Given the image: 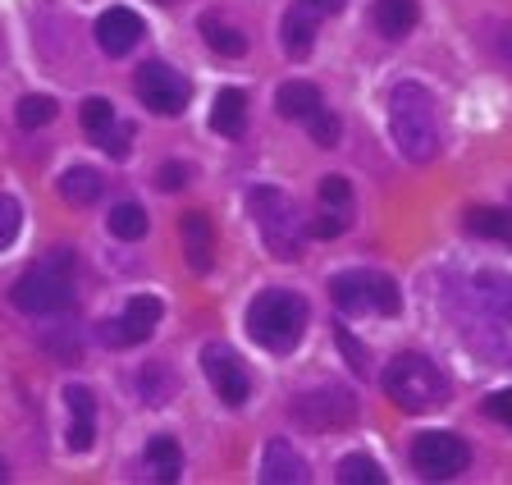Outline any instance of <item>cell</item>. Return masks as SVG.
Segmentation results:
<instances>
[{
	"mask_svg": "<svg viewBox=\"0 0 512 485\" xmlns=\"http://www.w3.org/2000/svg\"><path fill=\"white\" fill-rule=\"evenodd\" d=\"M64 403H69V453H87L96 444V399L87 385H69L64 389Z\"/></svg>",
	"mask_w": 512,
	"mask_h": 485,
	"instance_id": "5bb4252c",
	"label": "cell"
},
{
	"mask_svg": "<svg viewBox=\"0 0 512 485\" xmlns=\"http://www.w3.org/2000/svg\"><path fill=\"white\" fill-rule=\"evenodd\" d=\"M128 138H133V129H128V124H119V119H115V124H110L106 133H96V147H106L110 156H115V161H119V156H128Z\"/></svg>",
	"mask_w": 512,
	"mask_h": 485,
	"instance_id": "d6a6232c",
	"label": "cell"
},
{
	"mask_svg": "<svg viewBox=\"0 0 512 485\" xmlns=\"http://www.w3.org/2000/svg\"><path fill=\"white\" fill-rule=\"evenodd\" d=\"M160 316H165L160 298H151V293H138V298H128L124 316H115V321H101V344H106V348H133V344H142V339H147L151 330L160 325Z\"/></svg>",
	"mask_w": 512,
	"mask_h": 485,
	"instance_id": "8fae6325",
	"label": "cell"
},
{
	"mask_svg": "<svg viewBox=\"0 0 512 485\" xmlns=\"http://www.w3.org/2000/svg\"><path fill=\"white\" fill-rule=\"evenodd\" d=\"M142 42V19L128 5H110L101 19H96V46L106 55H128Z\"/></svg>",
	"mask_w": 512,
	"mask_h": 485,
	"instance_id": "4fadbf2b",
	"label": "cell"
},
{
	"mask_svg": "<svg viewBox=\"0 0 512 485\" xmlns=\"http://www.w3.org/2000/svg\"><path fill=\"white\" fill-rule=\"evenodd\" d=\"M202 371H206V380H211V389L229 403V408H243V403L252 399V380H247V367L238 362L234 348L211 344L202 353Z\"/></svg>",
	"mask_w": 512,
	"mask_h": 485,
	"instance_id": "7c38bea8",
	"label": "cell"
},
{
	"mask_svg": "<svg viewBox=\"0 0 512 485\" xmlns=\"http://www.w3.org/2000/svg\"><path fill=\"white\" fill-rule=\"evenodd\" d=\"M485 417L512 431V389H499V394H490V399H485Z\"/></svg>",
	"mask_w": 512,
	"mask_h": 485,
	"instance_id": "836d02e7",
	"label": "cell"
},
{
	"mask_svg": "<svg viewBox=\"0 0 512 485\" xmlns=\"http://www.w3.org/2000/svg\"><path fill=\"white\" fill-rule=\"evenodd\" d=\"M10 302L19 307L23 316H55L74 302V252L69 248H55L46 261L28 266L14 280Z\"/></svg>",
	"mask_w": 512,
	"mask_h": 485,
	"instance_id": "3957f363",
	"label": "cell"
},
{
	"mask_svg": "<svg viewBox=\"0 0 512 485\" xmlns=\"http://www.w3.org/2000/svg\"><path fill=\"white\" fill-rule=\"evenodd\" d=\"M101 193H106V179H101L92 165H74V170H64V179H60V197H64V202L92 206Z\"/></svg>",
	"mask_w": 512,
	"mask_h": 485,
	"instance_id": "ffe728a7",
	"label": "cell"
},
{
	"mask_svg": "<svg viewBox=\"0 0 512 485\" xmlns=\"http://www.w3.org/2000/svg\"><path fill=\"white\" fill-rule=\"evenodd\" d=\"M275 106H279V115L284 119H302V124H307V119L320 110V92H316V83L293 78V83H284L275 92Z\"/></svg>",
	"mask_w": 512,
	"mask_h": 485,
	"instance_id": "d6986e66",
	"label": "cell"
},
{
	"mask_svg": "<svg viewBox=\"0 0 512 485\" xmlns=\"http://www.w3.org/2000/svg\"><path fill=\"white\" fill-rule=\"evenodd\" d=\"M293 417H298L307 431L325 435V431H339V426H352V421H357V399L339 385H325V389L302 394V399L293 403Z\"/></svg>",
	"mask_w": 512,
	"mask_h": 485,
	"instance_id": "30bf717a",
	"label": "cell"
},
{
	"mask_svg": "<svg viewBox=\"0 0 512 485\" xmlns=\"http://www.w3.org/2000/svg\"><path fill=\"white\" fill-rule=\"evenodd\" d=\"M339 481L343 485H384V472L375 458H366V453H348L339 463Z\"/></svg>",
	"mask_w": 512,
	"mask_h": 485,
	"instance_id": "484cf974",
	"label": "cell"
},
{
	"mask_svg": "<svg viewBox=\"0 0 512 485\" xmlns=\"http://www.w3.org/2000/svg\"><path fill=\"white\" fill-rule=\"evenodd\" d=\"M467 463H471V449L453 431H426V435H416V444H412V467L426 481H453L458 472H467Z\"/></svg>",
	"mask_w": 512,
	"mask_h": 485,
	"instance_id": "ba28073f",
	"label": "cell"
},
{
	"mask_svg": "<svg viewBox=\"0 0 512 485\" xmlns=\"http://www.w3.org/2000/svg\"><path fill=\"white\" fill-rule=\"evenodd\" d=\"M261 481L266 485H302L307 481V458L288 440H270L261 458Z\"/></svg>",
	"mask_w": 512,
	"mask_h": 485,
	"instance_id": "2e32d148",
	"label": "cell"
},
{
	"mask_svg": "<svg viewBox=\"0 0 512 485\" xmlns=\"http://www.w3.org/2000/svg\"><path fill=\"white\" fill-rule=\"evenodd\" d=\"M339 344H343V353H348L352 371H357V376H366V367H371V362H366V353H362V348H357V339H352L348 330H339Z\"/></svg>",
	"mask_w": 512,
	"mask_h": 485,
	"instance_id": "d590c367",
	"label": "cell"
},
{
	"mask_svg": "<svg viewBox=\"0 0 512 485\" xmlns=\"http://www.w3.org/2000/svg\"><path fill=\"white\" fill-rule=\"evenodd\" d=\"M133 87H138L142 106L160 119H174L188 110V78L174 65H165V60H147L138 69V78H133Z\"/></svg>",
	"mask_w": 512,
	"mask_h": 485,
	"instance_id": "9c48e42d",
	"label": "cell"
},
{
	"mask_svg": "<svg viewBox=\"0 0 512 485\" xmlns=\"http://www.w3.org/2000/svg\"><path fill=\"white\" fill-rule=\"evenodd\" d=\"M389 133L403 161L430 165L439 156V115L435 97L421 83H398L389 92Z\"/></svg>",
	"mask_w": 512,
	"mask_h": 485,
	"instance_id": "7a4b0ae2",
	"label": "cell"
},
{
	"mask_svg": "<svg viewBox=\"0 0 512 485\" xmlns=\"http://www.w3.org/2000/svg\"><path fill=\"white\" fill-rule=\"evenodd\" d=\"M330 298L348 316H398V307H403L398 284L380 270H339L330 280Z\"/></svg>",
	"mask_w": 512,
	"mask_h": 485,
	"instance_id": "52a82bcc",
	"label": "cell"
},
{
	"mask_svg": "<svg viewBox=\"0 0 512 485\" xmlns=\"http://www.w3.org/2000/svg\"><path fill=\"white\" fill-rule=\"evenodd\" d=\"M316 14L307 10V5H293V10L284 14V51L293 55V60H302V55L311 51V42H316Z\"/></svg>",
	"mask_w": 512,
	"mask_h": 485,
	"instance_id": "44dd1931",
	"label": "cell"
},
{
	"mask_svg": "<svg viewBox=\"0 0 512 485\" xmlns=\"http://www.w3.org/2000/svg\"><path fill=\"white\" fill-rule=\"evenodd\" d=\"M78 115H83V129L92 133V138H96V133H106L110 124H115V106H110L106 97H87Z\"/></svg>",
	"mask_w": 512,
	"mask_h": 485,
	"instance_id": "4316f807",
	"label": "cell"
},
{
	"mask_svg": "<svg viewBox=\"0 0 512 485\" xmlns=\"http://www.w3.org/2000/svg\"><path fill=\"white\" fill-rule=\"evenodd\" d=\"M343 229H348V211H334V206H325L316 220L307 225V234L311 238H339Z\"/></svg>",
	"mask_w": 512,
	"mask_h": 485,
	"instance_id": "1f68e13d",
	"label": "cell"
},
{
	"mask_svg": "<svg viewBox=\"0 0 512 485\" xmlns=\"http://www.w3.org/2000/svg\"><path fill=\"white\" fill-rule=\"evenodd\" d=\"M320 202L334 206V211H348V206H352L348 179H343V174H325V179H320Z\"/></svg>",
	"mask_w": 512,
	"mask_h": 485,
	"instance_id": "4dcf8cb0",
	"label": "cell"
},
{
	"mask_svg": "<svg viewBox=\"0 0 512 485\" xmlns=\"http://www.w3.org/2000/svg\"><path fill=\"white\" fill-rule=\"evenodd\" d=\"M458 335L480 362L512 367V275L480 270L453 298Z\"/></svg>",
	"mask_w": 512,
	"mask_h": 485,
	"instance_id": "6da1fadb",
	"label": "cell"
},
{
	"mask_svg": "<svg viewBox=\"0 0 512 485\" xmlns=\"http://www.w3.org/2000/svg\"><path fill=\"white\" fill-rule=\"evenodd\" d=\"M106 229H110V234H115V238H124V243H138V238H147L151 216H147V211H142L138 202H119V206H110Z\"/></svg>",
	"mask_w": 512,
	"mask_h": 485,
	"instance_id": "cb8c5ba5",
	"label": "cell"
},
{
	"mask_svg": "<svg viewBox=\"0 0 512 485\" xmlns=\"http://www.w3.org/2000/svg\"><path fill=\"white\" fill-rule=\"evenodd\" d=\"M156 184H160V188H165V193H179V188H183V184H188V170H183V165H179V161H170V165H160V170H156Z\"/></svg>",
	"mask_w": 512,
	"mask_h": 485,
	"instance_id": "e575fe53",
	"label": "cell"
},
{
	"mask_svg": "<svg viewBox=\"0 0 512 485\" xmlns=\"http://www.w3.org/2000/svg\"><path fill=\"white\" fill-rule=\"evenodd\" d=\"M298 5H307V10L316 14V19H325V14H339L343 5H348V0H298Z\"/></svg>",
	"mask_w": 512,
	"mask_h": 485,
	"instance_id": "8d00e7d4",
	"label": "cell"
},
{
	"mask_svg": "<svg viewBox=\"0 0 512 485\" xmlns=\"http://www.w3.org/2000/svg\"><path fill=\"white\" fill-rule=\"evenodd\" d=\"M202 37H206V46H211L215 55H224V60L247 55V37L238 33L234 23H224L220 14H202Z\"/></svg>",
	"mask_w": 512,
	"mask_h": 485,
	"instance_id": "7402d4cb",
	"label": "cell"
},
{
	"mask_svg": "<svg viewBox=\"0 0 512 485\" xmlns=\"http://www.w3.org/2000/svg\"><path fill=\"white\" fill-rule=\"evenodd\" d=\"M416 19H421L416 0H375V28H380L389 42H398V37L412 33Z\"/></svg>",
	"mask_w": 512,
	"mask_h": 485,
	"instance_id": "ac0fdd59",
	"label": "cell"
},
{
	"mask_svg": "<svg viewBox=\"0 0 512 485\" xmlns=\"http://www.w3.org/2000/svg\"><path fill=\"white\" fill-rule=\"evenodd\" d=\"M384 394L398 403L403 412H430L439 403H448V380L439 376V367L421 353H398L384 367Z\"/></svg>",
	"mask_w": 512,
	"mask_h": 485,
	"instance_id": "5b68a950",
	"label": "cell"
},
{
	"mask_svg": "<svg viewBox=\"0 0 512 485\" xmlns=\"http://www.w3.org/2000/svg\"><path fill=\"white\" fill-rule=\"evenodd\" d=\"M467 234L476 238H499L512 248V211H499V206H476L467 211Z\"/></svg>",
	"mask_w": 512,
	"mask_h": 485,
	"instance_id": "d4e9b609",
	"label": "cell"
},
{
	"mask_svg": "<svg viewBox=\"0 0 512 485\" xmlns=\"http://www.w3.org/2000/svg\"><path fill=\"white\" fill-rule=\"evenodd\" d=\"M19 225H23V211L10 193H0V252L10 248L14 238H19Z\"/></svg>",
	"mask_w": 512,
	"mask_h": 485,
	"instance_id": "f546056e",
	"label": "cell"
},
{
	"mask_svg": "<svg viewBox=\"0 0 512 485\" xmlns=\"http://www.w3.org/2000/svg\"><path fill=\"white\" fill-rule=\"evenodd\" d=\"M147 472L156 476V481H179V472H183V453H179V444L170 440V435H156V440H147Z\"/></svg>",
	"mask_w": 512,
	"mask_h": 485,
	"instance_id": "603a6c76",
	"label": "cell"
},
{
	"mask_svg": "<svg viewBox=\"0 0 512 485\" xmlns=\"http://www.w3.org/2000/svg\"><path fill=\"white\" fill-rule=\"evenodd\" d=\"M211 129L220 133V138H243V129H247V92H238V87L215 92V101H211Z\"/></svg>",
	"mask_w": 512,
	"mask_h": 485,
	"instance_id": "e0dca14e",
	"label": "cell"
},
{
	"mask_svg": "<svg viewBox=\"0 0 512 485\" xmlns=\"http://www.w3.org/2000/svg\"><path fill=\"white\" fill-rule=\"evenodd\" d=\"M307 316V298H298L293 289H266L247 307V335L270 353H288L307 335Z\"/></svg>",
	"mask_w": 512,
	"mask_h": 485,
	"instance_id": "277c9868",
	"label": "cell"
},
{
	"mask_svg": "<svg viewBox=\"0 0 512 485\" xmlns=\"http://www.w3.org/2000/svg\"><path fill=\"white\" fill-rule=\"evenodd\" d=\"M307 129H311V142H316V147H339L343 124H339V115H330L325 106H320L316 115L307 119Z\"/></svg>",
	"mask_w": 512,
	"mask_h": 485,
	"instance_id": "83f0119b",
	"label": "cell"
},
{
	"mask_svg": "<svg viewBox=\"0 0 512 485\" xmlns=\"http://www.w3.org/2000/svg\"><path fill=\"white\" fill-rule=\"evenodd\" d=\"M55 119V101L51 97H23L19 101V124L23 129H42Z\"/></svg>",
	"mask_w": 512,
	"mask_h": 485,
	"instance_id": "f1b7e54d",
	"label": "cell"
},
{
	"mask_svg": "<svg viewBox=\"0 0 512 485\" xmlns=\"http://www.w3.org/2000/svg\"><path fill=\"white\" fill-rule=\"evenodd\" d=\"M179 238H183V257H188V266L197 270V275H206V270L215 266V234H211V220H206L202 211H188V216L179 220Z\"/></svg>",
	"mask_w": 512,
	"mask_h": 485,
	"instance_id": "9a60e30c",
	"label": "cell"
},
{
	"mask_svg": "<svg viewBox=\"0 0 512 485\" xmlns=\"http://www.w3.org/2000/svg\"><path fill=\"white\" fill-rule=\"evenodd\" d=\"M247 211H252L256 229H261V238H266V248L275 261H298L302 257V216L298 206H293V197L279 193V188L261 184L247 193Z\"/></svg>",
	"mask_w": 512,
	"mask_h": 485,
	"instance_id": "8992f818",
	"label": "cell"
},
{
	"mask_svg": "<svg viewBox=\"0 0 512 485\" xmlns=\"http://www.w3.org/2000/svg\"><path fill=\"white\" fill-rule=\"evenodd\" d=\"M5 476H10V472H5V463H0V481H5Z\"/></svg>",
	"mask_w": 512,
	"mask_h": 485,
	"instance_id": "74e56055",
	"label": "cell"
},
{
	"mask_svg": "<svg viewBox=\"0 0 512 485\" xmlns=\"http://www.w3.org/2000/svg\"><path fill=\"white\" fill-rule=\"evenodd\" d=\"M156 5H174V0H156Z\"/></svg>",
	"mask_w": 512,
	"mask_h": 485,
	"instance_id": "f35d334b",
	"label": "cell"
}]
</instances>
